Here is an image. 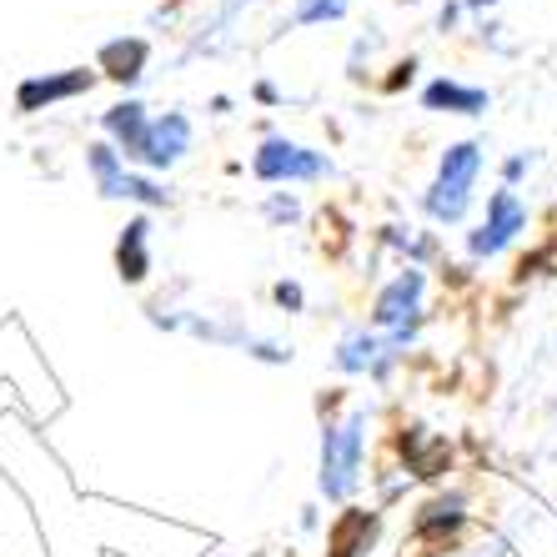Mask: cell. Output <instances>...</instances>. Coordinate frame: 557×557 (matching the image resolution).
<instances>
[{"mask_svg":"<svg viewBox=\"0 0 557 557\" xmlns=\"http://www.w3.org/2000/svg\"><path fill=\"white\" fill-rule=\"evenodd\" d=\"M472 5H493V0H472Z\"/></svg>","mask_w":557,"mask_h":557,"instance_id":"cell-20","label":"cell"},{"mask_svg":"<svg viewBox=\"0 0 557 557\" xmlns=\"http://www.w3.org/2000/svg\"><path fill=\"white\" fill-rule=\"evenodd\" d=\"M522 226H528V211H522V201L503 186V191H493V201H487V221L467 236V251H472V257H497V251L512 247V236H518Z\"/></svg>","mask_w":557,"mask_h":557,"instance_id":"cell-4","label":"cell"},{"mask_svg":"<svg viewBox=\"0 0 557 557\" xmlns=\"http://www.w3.org/2000/svg\"><path fill=\"white\" fill-rule=\"evenodd\" d=\"M86 166H91V182L106 201H121V186H126V161L111 151V141H91L86 146Z\"/></svg>","mask_w":557,"mask_h":557,"instance_id":"cell-11","label":"cell"},{"mask_svg":"<svg viewBox=\"0 0 557 557\" xmlns=\"http://www.w3.org/2000/svg\"><path fill=\"white\" fill-rule=\"evenodd\" d=\"M482 176V146L478 141H457L442 151L437 176H432L428 196H422V211H428L437 226H457L472 207V186Z\"/></svg>","mask_w":557,"mask_h":557,"instance_id":"cell-1","label":"cell"},{"mask_svg":"<svg viewBox=\"0 0 557 557\" xmlns=\"http://www.w3.org/2000/svg\"><path fill=\"white\" fill-rule=\"evenodd\" d=\"M417 307H422V272L407 267L397 282L382 286V297H376V307H372V322L387 326V332H407V326L417 322Z\"/></svg>","mask_w":557,"mask_h":557,"instance_id":"cell-6","label":"cell"},{"mask_svg":"<svg viewBox=\"0 0 557 557\" xmlns=\"http://www.w3.org/2000/svg\"><path fill=\"white\" fill-rule=\"evenodd\" d=\"M522 171H528V156H512V161H507V166H503V182H507V191H512V182H518Z\"/></svg>","mask_w":557,"mask_h":557,"instance_id":"cell-19","label":"cell"},{"mask_svg":"<svg viewBox=\"0 0 557 557\" xmlns=\"http://www.w3.org/2000/svg\"><path fill=\"white\" fill-rule=\"evenodd\" d=\"M267 216H272V221H297L301 216L297 196H272V201H267Z\"/></svg>","mask_w":557,"mask_h":557,"instance_id":"cell-18","label":"cell"},{"mask_svg":"<svg viewBox=\"0 0 557 557\" xmlns=\"http://www.w3.org/2000/svg\"><path fill=\"white\" fill-rule=\"evenodd\" d=\"M362 453H367V417L351 412L347 422H326L322 428V493L332 503H347L362 482Z\"/></svg>","mask_w":557,"mask_h":557,"instance_id":"cell-2","label":"cell"},{"mask_svg":"<svg viewBox=\"0 0 557 557\" xmlns=\"http://www.w3.org/2000/svg\"><path fill=\"white\" fill-rule=\"evenodd\" d=\"M387 351V342L382 337H372V332H351V337H342V347H337V372H367V367H376V357Z\"/></svg>","mask_w":557,"mask_h":557,"instance_id":"cell-12","label":"cell"},{"mask_svg":"<svg viewBox=\"0 0 557 557\" xmlns=\"http://www.w3.org/2000/svg\"><path fill=\"white\" fill-rule=\"evenodd\" d=\"M372 532H376L372 512H347V518L337 522V532H332V553H337V557H357V553H362V543H372Z\"/></svg>","mask_w":557,"mask_h":557,"instance_id":"cell-14","label":"cell"},{"mask_svg":"<svg viewBox=\"0 0 557 557\" xmlns=\"http://www.w3.org/2000/svg\"><path fill=\"white\" fill-rule=\"evenodd\" d=\"M96 86V76L91 71H65V76H30V81H21V91H15V106L21 111H46V106H61V101H71V96H81V91H91Z\"/></svg>","mask_w":557,"mask_h":557,"instance_id":"cell-7","label":"cell"},{"mask_svg":"<svg viewBox=\"0 0 557 557\" xmlns=\"http://www.w3.org/2000/svg\"><path fill=\"white\" fill-rule=\"evenodd\" d=\"M186 151H191V116L186 111L151 116V131H146V146H141V166L171 171L176 161H186Z\"/></svg>","mask_w":557,"mask_h":557,"instance_id":"cell-5","label":"cell"},{"mask_svg":"<svg viewBox=\"0 0 557 557\" xmlns=\"http://www.w3.org/2000/svg\"><path fill=\"white\" fill-rule=\"evenodd\" d=\"M337 15H342V0H301L297 21L311 26V21H337Z\"/></svg>","mask_w":557,"mask_h":557,"instance_id":"cell-16","label":"cell"},{"mask_svg":"<svg viewBox=\"0 0 557 557\" xmlns=\"http://www.w3.org/2000/svg\"><path fill=\"white\" fill-rule=\"evenodd\" d=\"M101 131L111 136V151L121 161H141V146H146V131H151V116H146L141 101H121L111 106L101 116Z\"/></svg>","mask_w":557,"mask_h":557,"instance_id":"cell-8","label":"cell"},{"mask_svg":"<svg viewBox=\"0 0 557 557\" xmlns=\"http://www.w3.org/2000/svg\"><path fill=\"white\" fill-rule=\"evenodd\" d=\"M422 106H428V111H447V116H482V111H487V91L442 76L422 91Z\"/></svg>","mask_w":557,"mask_h":557,"instance_id":"cell-10","label":"cell"},{"mask_svg":"<svg viewBox=\"0 0 557 557\" xmlns=\"http://www.w3.org/2000/svg\"><path fill=\"white\" fill-rule=\"evenodd\" d=\"M101 65H106V76L111 81H136L141 76V65H146V46L141 40H111L101 51Z\"/></svg>","mask_w":557,"mask_h":557,"instance_id":"cell-13","label":"cell"},{"mask_svg":"<svg viewBox=\"0 0 557 557\" xmlns=\"http://www.w3.org/2000/svg\"><path fill=\"white\" fill-rule=\"evenodd\" d=\"M251 171H257V182L267 186H282V182H322L332 176V161L326 151H311L301 141H286V136H267L251 156Z\"/></svg>","mask_w":557,"mask_h":557,"instance_id":"cell-3","label":"cell"},{"mask_svg":"<svg viewBox=\"0 0 557 557\" xmlns=\"http://www.w3.org/2000/svg\"><path fill=\"white\" fill-rule=\"evenodd\" d=\"M272 297H276V307H282V311H301V307H307V297H301L297 282H276Z\"/></svg>","mask_w":557,"mask_h":557,"instance_id":"cell-17","label":"cell"},{"mask_svg":"<svg viewBox=\"0 0 557 557\" xmlns=\"http://www.w3.org/2000/svg\"><path fill=\"white\" fill-rule=\"evenodd\" d=\"M247 357H257V362H272V367H286L292 362V347H282V342H267V337H247Z\"/></svg>","mask_w":557,"mask_h":557,"instance_id":"cell-15","label":"cell"},{"mask_svg":"<svg viewBox=\"0 0 557 557\" xmlns=\"http://www.w3.org/2000/svg\"><path fill=\"white\" fill-rule=\"evenodd\" d=\"M116 272L126 286H141L151 276V221L146 216L126 221V232L116 242Z\"/></svg>","mask_w":557,"mask_h":557,"instance_id":"cell-9","label":"cell"}]
</instances>
